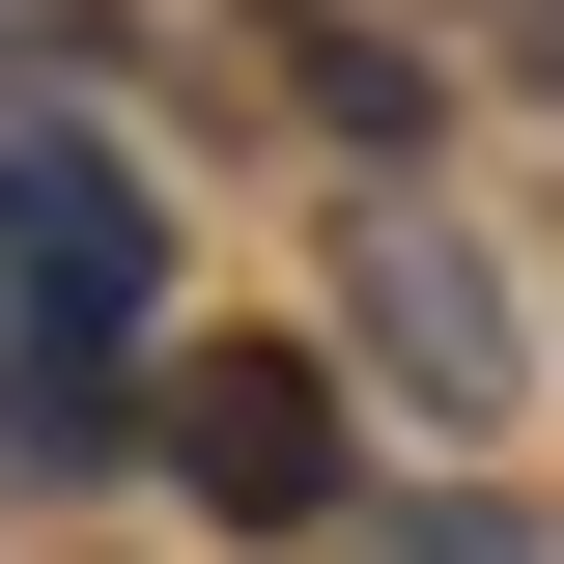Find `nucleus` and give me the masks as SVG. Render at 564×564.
I'll list each match as a JSON object with an SVG mask.
<instances>
[{
	"mask_svg": "<svg viewBox=\"0 0 564 564\" xmlns=\"http://www.w3.org/2000/svg\"><path fill=\"white\" fill-rule=\"evenodd\" d=\"M339 311H367V395L395 423H508L536 339H508V282L452 254V198H339Z\"/></svg>",
	"mask_w": 564,
	"mask_h": 564,
	"instance_id": "2",
	"label": "nucleus"
},
{
	"mask_svg": "<svg viewBox=\"0 0 564 564\" xmlns=\"http://www.w3.org/2000/svg\"><path fill=\"white\" fill-rule=\"evenodd\" d=\"M141 282H170V226H141V170H85V141H0V311H29V339H113Z\"/></svg>",
	"mask_w": 564,
	"mask_h": 564,
	"instance_id": "3",
	"label": "nucleus"
},
{
	"mask_svg": "<svg viewBox=\"0 0 564 564\" xmlns=\"http://www.w3.org/2000/svg\"><path fill=\"white\" fill-rule=\"evenodd\" d=\"M311 564H339V536H311Z\"/></svg>",
	"mask_w": 564,
	"mask_h": 564,
	"instance_id": "5",
	"label": "nucleus"
},
{
	"mask_svg": "<svg viewBox=\"0 0 564 564\" xmlns=\"http://www.w3.org/2000/svg\"><path fill=\"white\" fill-rule=\"evenodd\" d=\"M282 85H311V113H367V141H423V57L367 29V0H282Z\"/></svg>",
	"mask_w": 564,
	"mask_h": 564,
	"instance_id": "4",
	"label": "nucleus"
},
{
	"mask_svg": "<svg viewBox=\"0 0 564 564\" xmlns=\"http://www.w3.org/2000/svg\"><path fill=\"white\" fill-rule=\"evenodd\" d=\"M170 480H198L226 536H339V480H367L339 339H198V367H170Z\"/></svg>",
	"mask_w": 564,
	"mask_h": 564,
	"instance_id": "1",
	"label": "nucleus"
}]
</instances>
